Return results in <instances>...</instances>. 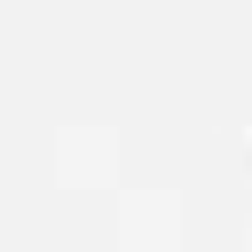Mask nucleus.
<instances>
[]
</instances>
